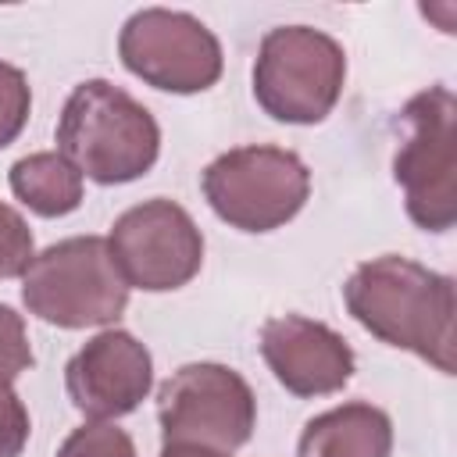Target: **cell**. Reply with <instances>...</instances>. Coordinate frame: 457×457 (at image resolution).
Here are the masks:
<instances>
[{"instance_id": "cell-1", "label": "cell", "mask_w": 457, "mask_h": 457, "mask_svg": "<svg viewBox=\"0 0 457 457\" xmlns=\"http://www.w3.org/2000/svg\"><path fill=\"white\" fill-rule=\"evenodd\" d=\"M346 311L382 343L453 375V278L411 257L386 253L364 261L343 286Z\"/></svg>"}, {"instance_id": "cell-2", "label": "cell", "mask_w": 457, "mask_h": 457, "mask_svg": "<svg viewBox=\"0 0 457 457\" xmlns=\"http://www.w3.org/2000/svg\"><path fill=\"white\" fill-rule=\"evenodd\" d=\"M161 150L154 114L107 79H86L64 100L57 121V154L86 179L118 186L146 175Z\"/></svg>"}, {"instance_id": "cell-3", "label": "cell", "mask_w": 457, "mask_h": 457, "mask_svg": "<svg viewBox=\"0 0 457 457\" xmlns=\"http://www.w3.org/2000/svg\"><path fill=\"white\" fill-rule=\"evenodd\" d=\"M25 307L61 328L111 325L129 303V286L118 275L107 239L71 236L32 257L21 286Z\"/></svg>"}, {"instance_id": "cell-4", "label": "cell", "mask_w": 457, "mask_h": 457, "mask_svg": "<svg viewBox=\"0 0 457 457\" xmlns=\"http://www.w3.org/2000/svg\"><path fill=\"white\" fill-rule=\"evenodd\" d=\"M346 82L343 46L311 25H278L261 39L253 64V96L289 125H318Z\"/></svg>"}, {"instance_id": "cell-5", "label": "cell", "mask_w": 457, "mask_h": 457, "mask_svg": "<svg viewBox=\"0 0 457 457\" xmlns=\"http://www.w3.org/2000/svg\"><path fill=\"white\" fill-rule=\"evenodd\" d=\"M400 121L393 179L403 186L407 214L425 232H446L457 218V100L446 86H428L403 104Z\"/></svg>"}, {"instance_id": "cell-6", "label": "cell", "mask_w": 457, "mask_h": 457, "mask_svg": "<svg viewBox=\"0 0 457 457\" xmlns=\"http://www.w3.org/2000/svg\"><path fill=\"white\" fill-rule=\"evenodd\" d=\"M204 196L232 228L271 232L307 204L311 171L293 150L236 146L204 168Z\"/></svg>"}, {"instance_id": "cell-7", "label": "cell", "mask_w": 457, "mask_h": 457, "mask_svg": "<svg viewBox=\"0 0 457 457\" xmlns=\"http://www.w3.org/2000/svg\"><path fill=\"white\" fill-rule=\"evenodd\" d=\"M157 421L164 443L232 453L253 436L257 400L239 371L200 361L179 368L157 389Z\"/></svg>"}, {"instance_id": "cell-8", "label": "cell", "mask_w": 457, "mask_h": 457, "mask_svg": "<svg viewBox=\"0 0 457 457\" xmlns=\"http://www.w3.org/2000/svg\"><path fill=\"white\" fill-rule=\"evenodd\" d=\"M111 261L125 286L146 293H168L186 286L204 264V236L186 207L175 200L154 196L129 207L111 236Z\"/></svg>"}, {"instance_id": "cell-9", "label": "cell", "mask_w": 457, "mask_h": 457, "mask_svg": "<svg viewBox=\"0 0 457 457\" xmlns=\"http://www.w3.org/2000/svg\"><path fill=\"white\" fill-rule=\"evenodd\" d=\"M121 64L168 93H200L221 79L218 36L186 11L143 7L118 36Z\"/></svg>"}, {"instance_id": "cell-10", "label": "cell", "mask_w": 457, "mask_h": 457, "mask_svg": "<svg viewBox=\"0 0 457 457\" xmlns=\"http://www.w3.org/2000/svg\"><path fill=\"white\" fill-rule=\"evenodd\" d=\"M154 382L150 350L125 328H107L93 336L64 368V386L71 403L93 418H121L136 411Z\"/></svg>"}, {"instance_id": "cell-11", "label": "cell", "mask_w": 457, "mask_h": 457, "mask_svg": "<svg viewBox=\"0 0 457 457\" xmlns=\"http://www.w3.org/2000/svg\"><path fill=\"white\" fill-rule=\"evenodd\" d=\"M261 353L275 378L296 396L339 393L353 375V350L325 321L278 314L261 328Z\"/></svg>"}, {"instance_id": "cell-12", "label": "cell", "mask_w": 457, "mask_h": 457, "mask_svg": "<svg viewBox=\"0 0 457 457\" xmlns=\"http://www.w3.org/2000/svg\"><path fill=\"white\" fill-rule=\"evenodd\" d=\"M393 421L382 407L343 403L307 421L296 457H389Z\"/></svg>"}, {"instance_id": "cell-13", "label": "cell", "mask_w": 457, "mask_h": 457, "mask_svg": "<svg viewBox=\"0 0 457 457\" xmlns=\"http://www.w3.org/2000/svg\"><path fill=\"white\" fill-rule=\"evenodd\" d=\"M11 189L29 211L43 218H61L82 204V171L64 154L39 150V154L14 161Z\"/></svg>"}, {"instance_id": "cell-14", "label": "cell", "mask_w": 457, "mask_h": 457, "mask_svg": "<svg viewBox=\"0 0 457 457\" xmlns=\"http://www.w3.org/2000/svg\"><path fill=\"white\" fill-rule=\"evenodd\" d=\"M57 457H136V446L125 428L107 421H89L61 443Z\"/></svg>"}, {"instance_id": "cell-15", "label": "cell", "mask_w": 457, "mask_h": 457, "mask_svg": "<svg viewBox=\"0 0 457 457\" xmlns=\"http://www.w3.org/2000/svg\"><path fill=\"white\" fill-rule=\"evenodd\" d=\"M29 107H32V93L25 71L0 61V150L18 139V132L29 121Z\"/></svg>"}, {"instance_id": "cell-16", "label": "cell", "mask_w": 457, "mask_h": 457, "mask_svg": "<svg viewBox=\"0 0 457 457\" xmlns=\"http://www.w3.org/2000/svg\"><path fill=\"white\" fill-rule=\"evenodd\" d=\"M32 232L25 225V218L0 200V278H14L25 275V268L32 264Z\"/></svg>"}, {"instance_id": "cell-17", "label": "cell", "mask_w": 457, "mask_h": 457, "mask_svg": "<svg viewBox=\"0 0 457 457\" xmlns=\"http://www.w3.org/2000/svg\"><path fill=\"white\" fill-rule=\"evenodd\" d=\"M29 368H32V346L25 336V321L7 303H0V386H11Z\"/></svg>"}, {"instance_id": "cell-18", "label": "cell", "mask_w": 457, "mask_h": 457, "mask_svg": "<svg viewBox=\"0 0 457 457\" xmlns=\"http://www.w3.org/2000/svg\"><path fill=\"white\" fill-rule=\"evenodd\" d=\"M29 439V411L11 386H0V457H18Z\"/></svg>"}, {"instance_id": "cell-19", "label": "cell", "mask_w": 457, "mask_h": 457, "mask_svg": "<svg viewBox=\"0 0 457 457\" xmlns=\"http://www.w3.org/2000/svg\"><path fill=\"white\" fill-rule=\"evenodd\" d=\"M161 457H228V453H218L207 446H189V443H164Z\"/></svg>"}]
</instances>
